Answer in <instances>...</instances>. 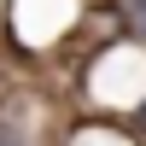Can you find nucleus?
Segmentation results:
<instances>
[{
    "instance_id": "f03ea898",
    "label": "nucleus",
    "mask_w": 146,
    "mask_h": 146,
    "mask_svg": "<svg viewBox=\"0 0 146 146\" xmlns=\"http://www.w3.org/2000/svg\"><path fill=\"white\" fill-rule=\"evenodd\" d=\"M117 6H123V29H129V41L146 47V0H117Z\"/></svg>"
},
{
    "instance_id": "f257e3e1",
    "label": "nucleus",
    "mask_w": 146,
    "mask_h": 146,
    "mask_svg": "<svg viewBox=\"0 0 146 146\" xmlns=\"http://www.w3.org/2000/svg\"><path fill=\"white\" fill-rule=\"evenodd\" d=\"M58 111L41 88H0V146H53Z\"/></svg>"
}]
</instances>
